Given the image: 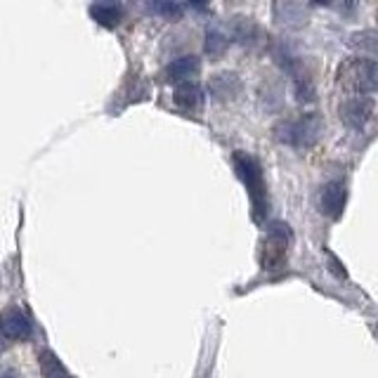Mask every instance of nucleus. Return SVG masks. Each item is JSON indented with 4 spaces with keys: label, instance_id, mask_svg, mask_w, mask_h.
Returning <instances> with one entry per match:
<instances>
[{
    "label": "nucleus",
    "instance_id": "obj_17",
    "mask_svg": "<svg viewBox=\"0 0 378 378\" xmlns=\"http://www.w3.org/2000/svg\"><path fill=\"white\" fill-rule=\"evenodd\" d=\"M227 48H230V38H227L222 31H217V28H210V31L206 33L204 50H206V55H208L210 60H220V57L227 53Z\"/></svg>",
    "mask_w": 378,
    "mask_h": 378
},
{
    "label": "nucleus",
    "instance_id": "obj_16",
    "mask_svg": "<svg viewBox=\"0 0 378 378\" xmlns=\"http://www.w3.org/2000/svg\"><path fill=\"white\" fill-rule=\"evenodd\" d=\"M294 93L300 105H312L317 100V88H314L312 78L305 71H298L294 76Z\"/></svg>",
    "mask_w": 378,
    "mask_h": 378
},
{
    "label": "nucleus",
    "instance_id": "obj_12",
    "mask_svg": "<svg viewBox=\"0 0 378 378\" xmlns=\"http://www.w3.org/2000/svg\"><path fill=\"white\" fill-rule=\"evenodd\" d=\"M90 17L105 28H116L123 21L125 10L118 3H93L90 5Z\"/></svg>",
    "mask_w": 378,
    "mask_h": 378
},
{
    "label": "nucleus",
    "instance_id": "obj_14",
    "mask_svg": "<svg viewBox=\"0 0 378 378\" xmlns=\"http://www.w3.org/2000/svg\"><path fill=\"white\" fill-rule=\"evenodd\" d=\"M350 48L354 53L366 55V60H369V57H378V31H374V28H364V31L352 33Z\"/></svg>",
    "mask_w": 378,
    "mask_h": 378
},
{
    "label": "nucleus",
    "instance_id": "obj_15",
    "mask_svg": "<svg viewBox=\"0 0 378 378\" xmlns=\"http://www.w3.org/2000/svg\"><path fill=\"white\" fill-rule=\"evenodd\" d=\"M38 364H41V374L45 378H69L66 366L53 350H43L38 354Z\"/></svg>",
    "mask_w": 378,
    "mask_h": 378
},
{
    "label": "nucleus",
    "instance_id": "obj_13",
    "mask_svg": "<svg viewBox=\"0 0 378 378\" xmlns=\"http://www.w3.org/2000/svg\"><path fill=\"white\" fill-rule=\"evenodd\" d=\"M173 100H175L177 107L187 109V111H197V109L204 107L206 95H204L201 85L189 81V83H180V85H177L175 93H173Z\"/></svg>",
    "mask_w": 378,
    "mask_h": 378
},
{
    "label": "nucleus",
    "instance_id": "obj_23",
    "mask_svg": "<svg viewBox=\"0 0 378 378\" xmlns=\"http://www.w3.org/2000/svg\"><path fill=\"white\" fill-rule=\"evenodd\" d=\"M69 378H71V376H69Z\"/></svg>",
    "mask_w": 378,
    "mask_h": 378
},
{
    "label": "nucleus",
    "instance_id": "obj_4",
    "mask_svg": "<svg viewBox=\"0 0 378 378\" xmlns=\"http://www.w3.org/2000/svg\"><path fill=\"white\" fill-rule=\"evenodd\" d=\"M294 242V234L286 222L277 220L267 227V237L260 251V265L265 272H279L286 267L289 260V246Z\"/></svg>",
    "mask_w": 378,
    "mask_h": 378
},
{
    "label": "nucleus",
    "instance_id": "obj_8",
    "mask_svg": "<svg viewBox=\"0 0 378 378\" xmlns=\"http://www.w3.org/2000/svg\"><path fill=\"white\" fill-rule=\"evenodd\" d=\"M272 17H274V21H277L279 26L291 28V31L303 28L307 24V19H310V15H307V5L289 3V0H284V3H274L272 5Z\"/></svg>",
    "mask_w": 378,
    "mask_h": 378
},
{
    "label": "nucleus",
    "instance_id": "obj_1",
    "mask_svg": "<svg viewBox=\"0 0 378 378\" xmlns=\"http://www.w3.org/2000/svg\"><path fill=\"white\" fill-rule=\"evenodd\" d=\"M234 170L242 177V182L246 185V192L251 197V206H253V217L255 220H265L267 210H270V199H267V185H265V175H262V165L255 156L246 152L234 154Z\"/></svg>",
    "mask_w": 378,
    "mask_h": 378
},
{
    "label": "nucleus",
    "instance_id": "obj_19",
    "mask_svg": "<svg viewBox=\"0 0 378 378\" xmlns=\"http://www.w3.org/2000/svg\"><path fill=\"white\" fill-rule=\"evenodd\" d=\"M329 267H331V272H334L338 279H348V272H345V267H343V262L338 260L336 255H329Z\"/></svg>",
    "mask_w": 378,
    "mask_h": 378
},
{
    "label": "nucleus",
    "instance_id": "obj_3",
    "mask_svg": "<svg viewBox=\"0 0 378 378\" xmlns=\"http://www.w3.org/2000/svg\"><path fill=\"white\" fill-rule=\"evenodd\" d=\"M338 83L350 88L354 95L378 93V62L366 57H350L338 66Z\"/></svg>",
    "mask_w": 378,
    "mask_h": 378
},
{
    "label": "nucleus",
    "instance_id": "obj_10",
    "mask_svg": "<svg viewBox=\"0 0 378 378\" xmlns=\"http://www.w3.org/2000/svg\"><path fill=\"white\" fill-rule=\"evenodd\" d=\"M199 71H201V60L197 55H185L165 66V78L173 83H189Z\"/></svg>",
    "mask_w": 378,
    "mask_h": 378
},
{
    "label": "nucleus",
    "instance_id": "obj_2",
    "mask_svg": "<svg viewBox=\"0 0 378 378\" xmlns=\"http://www.w3.org/2000/svg\"><path fill=\"white\" fill-rule=\"evenodd\" d=\"M324 133V118L319 114H303L300 118H284L274 125V137L282 145L298 149H312Z\"/></svg>",
    "mask_w": 378,
    "mask_h": 378
},
{
    "label": "nucleus",
    "instance_id": "obj_9",
    "mask_svg": "<svg viewBox=\"0 0 378 378\" xmlns=\"http://www.w3.org/2000/svg\"><path fill=\"white\" fill-rule=\"evenodd\" d=\"M242 78L237 76L234 71H220L215 73L213 78L208 81V90L210 95L215 97L217 102H232L242 95Z\"/></svg>",
    "mask_w": 378,
    "mask_h": 378
},
{
    "label": "nucleus",
    "instance_id": "obj_11",
    "mask_svg": "<svg viewBox=\"0 0 378 378\" xmlns=\"http://www.w3.org/2000/svg\"><path fill=\"white\" fill-rule=\"evenodd\" d=\"M232 36L237 38L244 48H258V45L265 41L262 28L258 26L253 19H249V17H237V19L232 21Z\"/></svg>",
    "mask_w": 378,
    "mask_h": 378
},
{
    "label": "nucleus",
    "instance_id": "obj_18",
    "mask_svg": "<svg viewBox=\"0 0 378 378\" xmlns=\"http://www.w3.org/2000/svg\"><path fill=\"white\" fill-rule=\"evenodd\" d=\"M154 10H156L159 15L163 17V19H170V21H177L182 17V5H177V3H173V0H163V3H156L154 5Z\"/></svg>",
    "mask_w": 378,
    "mask_h": 378
},
{
    "label": "nucleus",
    "instance_id": "obj_21",
    "mask_svg": "<svg viewBox=\"0 0 378 378\" xmlns=\"http://www.w3.org/2000/svg\"><path fill=\"white\" fill-rule=\"evenodd\" d=\"M0 352H3V334H0Z\"/></svg>",
    "mask_w": 378,
    "mask_h": 378
},
{
    "label": "nucleus",
    "instance_id": "obj_5",
    "mask_svg": "<svg viewBox=\"0 0 378 378\" xmlns=\"http://www.w3.org/2000/svg\"><path fill=\"white\" fill-rule=\"evenodd\" d=\"M374 109H376V102L374 97L369 95H350L341 102L338 107V116L341 121L352 130H362L366 123L371 121L374 116Z\"/></svg>",
    "mask_w": 378,
    "mask_h": 378
},
{
    "label": "nucleus",
    "instance_id": "obj_6",
    "mask_svg": "<svg viewBox=\"0 0 378 378\" xmlns=\"http://www.w3.org/2000/svg\"><path fill=\"white\" fill-rule=\"evenodd\" d=\"M345 199H348V189L341 180L326 182V185L319 187V194H317L319 213L331 217V220H338V217L343 215V208H345Z\"/></svg>",
    "mask_w": 378,
    "mask_h": 378
},
{
    "label": "nucleus",
    "instance_id": "obj_20",
    "mask_svg": "<svg viewBox=\"0 0 378 378\" xmlns=\"http://www.w3.org/2000/svg\"><path fill=\"white\" fill-rule=\"evenodd\" d=\"M0 378H19V374H17V371H12V369H5L3 374H0Z\"/></svg>",
    "mask_w": 378,
    "mask_h": 378
},
{
    "label": "nucleus",
    "instance_id": "obj_7",
    "mask_svg": "<svg viewBox=\"0 0 378 378\" xmlns=\"http://www.w3.org/2000/svg\"><path fill=\"white\" fill-rule=\"evenodd\" d=\"M0 334H5L10 341L24 343L31 338V322L24 314V310L17 305H10L0 312Z\"/></svg>",
    "mask_w": 378,
    "mask_h": 378
},
{
    "label": "nucleus",
    "instance_id": "obj_22",
    "mask_svg": "<svg viewBox=\"0 0 378 378\" xmlns=\"http://www.w3.org/2000/svg\"><path fill=\"white\" fill-rule=\"evenodd\" d=\"M376 21H378V10H376Z\"/></svg>",
    "mask_w": 378,
    "mask_h": 378
}]
</instances>
